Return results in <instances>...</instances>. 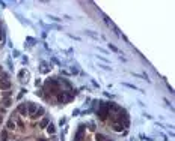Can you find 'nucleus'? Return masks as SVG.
Returning a JSON list of instances; mask_svg holds the SVG:
<instances>
[{
  "label": "nucleus",
  "instance_id": "11",
  "mask_svg": "<svg viewBox=\"0 0 175 141\" xmlns=\"http://www.w3.org/2000/svg\"><path fill=\"white\" fill-rule=\"evenodd\" d=\"M2 123H3V116L0 114V125H2Z\"/></svg>",
  "mask_w": 175,
  "mask_h": 141
},
{
  "label": "nucleus",
  "instance_id": "8",
  "mask_svg": "<svg viewBox=\"0 0 175 141\" xmlns=\"http://www.w3.org/2000/svg\"><path fill=\"white\" fill-rule=\"evenodd\" d=\"M48 123H50V122H48V119H42L41 122H39V126H41V128H47V126H48Z\"/></svg>",
  "mask_w": 175,
  "mask_h": 141
},
{
  "label": "nucleus",
  "instance_id": "5",
  "mask_svg": "<svg viewBox=\"0 0 175 141\" xmlns=\"http://www.w3.org/2000/svg\"><path fill=\"white\" fill-rule=\"evenodd\" d=\"M44 114H45V110H44L42 107H39V108H38V110L35 111V114H33L32 117H33V119H39V117H42Z\"/></svg>",
  "mask_w": 175,
  "mask_h": 141
},
{
  "label": "nucleus",
  "instance_id": "9",
  "mask_svg": "<svg viewBox=\"0 0 175 141\" xmlns=\"http://www.w3.org/2000/svg\"><path fill=\"white\" fill-rule=\"evenodd\" d=\"M95 140L97 141H106V137L103 134H95Z\"/></svg>",
  "mask_w": 175,
  "mask_h": 141
},
{
  "label": "nucleus",
  "instance_id": "6",
  "mask_svg": "<svg viewBox=\"0 0 175 141\" xmlns=\"http://www.w3.org/2000/svg\"><path fill=\"white\" fill-rule=\"evenodd\" d=\"M2 104H3V108H9L12 105V98H2Z\"/></svg>",
  "mask_w": 175,
  "mask_h": 141
},
{
  "label": "nucleus",
  "instance_id": "12",
  "mask_svg": "<svg viewBox=\"0 0 175 141\" xmlns=\"http://www.w3.org/2000/svg\"><path fill=\"white\" fill-rule=\"evenodd\" d=\"M3 74V69H2V66H0V75H2Z\"/></svg>",
  "mask_w": 175,
  "mask_h": 141
},
{
  "label": "nucleus",
  "instance_id": "7",
  "mask_svg": "<svg viewBox=\"0 0 175 141\" xmlns=\"http://www.w3.org/2000/svg\"><path fill=\"white\" fill-rule=\"evenodd\" d=\"M47 132H48V134H51V135H54V132H56V128H54V125L48 123V126H47Z\"/></svg>",
  "mask_w": 175,
  "mask_h": 141
},
{
  "label": "nucleus",
  "instance_id": "3",
  "mask_svg": "<svg viewBox=\"0 0 175 141\" xmlns=\"http://www.w3.org/2000/svg\"><path fill=\"white\" fill-rule=\"evenodd\" d=\"M36 110H38L36 104H33V102H29V105H27V116H33Z\"/></svg>",
  "mask_w": 175,
  "mask_h": 141
},
{
  "label": "nucleus",
  "instance_id": "10",
  "mask_svg": "<svg viewBox=\"0 0 175 141\" xmlns=\"http://www.w3.org/2000/svg\"><path fill=\"white\" fill-rule=\"evenodd\" d=\"M3 113H5V108H3V107H0V114H3Z\"/></svg>",
  "mask_w": 175,
  "mask_h": 141
},
{
  "label": "nucleus",
  "instance_id": "1",
  "mask_svg": "<svg viewBox=\"0 0 175 141\" xmlns=\"http://www.w3.org/2000/svg\"><path fill=\"white\" fill-rule=\"evenodd\" d=\"M11 89V81L8 78H5V80H2L0 78V90L2 92H6V90H9Z\"/></svg>",
  "mask_w": 175,
  "mask_h": 141
},
{
  "label": "nucleus",
  "instance_id": "4",
  "mask_svg": "<svg viewBox=\"0 0 175 141\" xmlns=\"http://www.w3.org/2000/svg\"><path fill=\"white\" fill-rule=\"evenodd\" d=\"M15 128H17V125H15V120L9 119V120H8V123H6V128H5V129H6L8 132H12Z\"/></svg>",
  "mask_w": 175,
  "mask_h": 141
},
{
  "label": "nucleus",
  "instance_id": "2",
  "mask_svg": "<svg viewBox=\"0 0 175 141\" xmlns=\"http://www.w3.org/2000/svg\"><path fill=\"white\" fill-rule=\"evenodd\" d=\"M17 113H20V116L21 117H26L27 116V107H26V104H20L17 107Z\"/></svg>",
  "mask_w": 175,
  "mask_h": 141
}]
</instances>
